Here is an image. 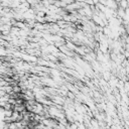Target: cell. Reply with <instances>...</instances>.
I'll return each instance as SVG.
<instances>
[{
  "label": "cell",
  "mask_w": 129,
  "mask_h": 129,
  "mask_svg": "<svg viewBox=\"0 0 129 129\" xmlns=\"http://www.w3.org/2000/svg\"><path fill=\"white\" fill-rule=\"evenodd\" d=\"M77 61H78V63H79V64H81V61H80V58H79V55L77 56ZM82 64H82V67H83V69H84V68L86 67V66H85V64H87V63H84V62H82Z\"/></svg>",
  "instance_id": "obj_2"
},
{
  "label": "cell",
  "mask_w": 129,
  "mask_h": 129,
  "mask_svg": "<svg viewBox=\"0 0 129 129\" xmlns=\"http://www.w3.org/2000/svg\"><path fill=\"white\" fill-rule=\"evenodd\" d=\"M119 4H120V7L123 8V9H126V8L129 7V6H128V1H127V0H120V1H119Z\"/></svg>",
  "instance_id": "obj_1"
}]
</instances>
